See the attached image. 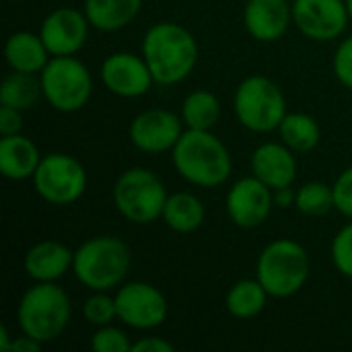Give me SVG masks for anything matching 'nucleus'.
I'll return each instance as SVG.
<instances>
[{
	"mask_svg": "<svg viewBox=\"0 0 352 352\" xmlns=\"http://www.w3.org/2000/svg\"><path fill=\"white\" fill-rule=\"evenodd\" d=\"M142 58L146 60L155 82H182L198 62V43L194 35L177 23L165 21L153 25L142 39Z\"/></svg>",
	"mask_w": 352,
	"mask_h": 352,
	"instance_id": "obj_1",
	"label": "nucleus"
},
{
	"mask_svg": "<svg viewBox=\"0 0 352 352\" xmlns=\"http://www.w3.org/2000/svg\"><path fill=\"white\" fill-rule=\"evenodd\" d=\"M175 171L190 184L214 188L231 175V155L210 130H186L173 146Z\"/></svg>",
	"mask_w": 352,
	"mask_h": 352,
	"instance_id": "obj_2",
	"label": "nucleus"
},
{
	"mask_svg": "<svg viewBox=\"0 0 352 352\" xmlns=\"http://www.w3.org/2000/svg\"><path fill=\"white\" fill-rule=\"evenodd\" d=\"M128 245L111 235H101L85 241L74 252L72 270L78 283L91 291H111L126 278L130 270Z\"/></svg>",
	"mask_w": 352,
	"mask_h": 352,
	"instance_id": "obj_3",
	"label": "nucleus"
},
{
	"mask_svg": "<svg viewBox=\"0 0 352 352\" xmlns=\"http://www.w3.org/2000/svg\"><path fill=\"white\" fill-rule=\"evenodd\" d=\"M21 332L41 344L62 336L70 322V299L54 283H37L19 303Z\"/></svg>",
	"mask_w": 352,
	"mask_h": 352,
	"instance_id": "obj_4",
	"label": "nucleus"
},
{
	"mask_svg": "<svg viewBox=\"0 0 352 352\" xmlns=\"http://www.w3.org/2000/svg\"><path fill=\"white\" fill-rule=\"evenodd\" d=\"M311 262L303 245L293 239H278L264 248L258 258L256 274L270 297H291L309 278Z\"/></svg>",
	"mask_w": 352,
	"mask_h": 352,
	"instance_id": "obj_5",
	"label": "nucleus"
},
{
	"mask_svg": "<svg viewBox=\"0 0 352 352\" xmlns=\"http://www.w3.org/2000/svg\"><path fill=\"white\" fill-rule=\"evenodd\" d=\"M118 212L136 225H148L163 217L167 192L163 182L148 169L134 167L124 171L113 186Z\"/></svg>",
	"mask_w": 352,
	"mask_h": 352,
	"instance_id": "obj_6",
	"label": "nucleus"
},
{
	"mask_svg": "<svg viewBox=\"0 0 352 352\" xmlns=\"http://www.w3.org/2000/svg\"><path fill=\"white\" fill-rule=\"evenodd\" d=\"M235 116L252 132L278 130L287 116L280 87L266 76H248L235 91Z\"/></svg>",
	"mask_w": 352,
	"mask_h": 352,
	"instance_id": "obj_7",
	"label": "nucleus"
},
{
	"mask_svg": "<svg viewBox=\"0 0 352 352\" xmlns=\"http://www.w3.org/2000/svg\"><path fill=\"white\" fill-rule=\"evenodd\" d=\"M43 97L47 103L64 113L78 111L87 105L93 78L89 68L72 56H54L39 72Z\"/></svg>",
	"mask_w": 352,
	"mask_h": 352,
	"instance_id": "obj_8",
	"label": "nucleus"
},
{
	"mask_svg": "<svg viewBox=\"0 0 352 352\" xmlns=\"http://www.w3.org/2000/svg\"><path fill=\"white\" fill-rule=\"evenodd\" d=\"M33 184L37 194L56 206L76 202L87 190V171L82 163L64 153H52L41 159Z\"/></svg>",
	"mask_w": 352,
	"mask_h": 352,
	"instance_id": "obj_9",
	"label": "nucleus"
},
{
	"mask_svg": "<svg viewBox=\"0 0 352 352\" xmlns=\"http://www.w3.org/2000/svg\"><path fill=\"white\" fill-rule=\"evenodd\" d=\"M118 320L134 330H153L167 320L165 295L148 283H128L116 295Z\"/></svg>",
	"mask_w": 352,
	"mask_h": 352,
	"instance_id": "obj_10",
	"label": "nucleus"
},
{
	"mask_svg": "<svg viewBox=\"0 0 352 352\" xmlns=\"http://www.w3.org/2000/svg\"><path fill=\"white\" fill-rule=\"evenodd\" d=\"M344 0H295L293 21L303 35L316 41H330L344 33L349 21Z\"/></svg>",
	"mask_w": 352,
	"mask_h": 352,
	"instance_id": "obj_11",
	"label": "nucleus"
},
{
	"mask_svg": "<svg viewBox=\"0 0 352 352\" xmlns=\"http://www.w3.org/2000/svg\"><path fill=\"white\" fill-rule=\"evenodd\" d=\"M274 206V192L256 175L235 182L227 194V212L241 229H256L266 223Z\"/></svg>",
	"mask_w": 352,
	"mask_h": 352,
	"instance_id": "obj_12",
	"label": "nucleus"
},
{
	"mask_svg": "<svg viewBox=\"0 0 352 352\" xmlns=\"http://www.w3.org/2000/svg\"><path fill=\"white\" fill-rule=\"evenodd\" d=\"M182 118L167 109H146L138 113L130 124V140L132 144L151 155H159L165 151H173L177 140L182 138Z\"/></svg>",
	"mask_w": 352,
	"mask_h": 352,
	"instance_id": "obj_13",
	"label": "nucleus"
},
{
	"mask_svg": "<svg viewBox=\"0 0 352 352\" xmlns=\"http://www.w3.org/2000/svg\"><path fill=\"white\" fill-rule=\"evenodd\" d=\"M89 19L76 8H56L41 23V39L52 56H74L87 41Z\"/></svg>",
	"mask_w": 352,
	"mask_h": 352,
	"instance_id": "obj_14",
	"label": "nucleus"
},
{
	"mask_svg": "<svg viewBox=\"0 0 352 352\" xmlns=\"http://www.w3.org/2000/svg\"><path fill=\"white\" fill-rule=\"evenodd\" d=\"M101 80L109 93L118 97H128V99L148 93L151 85L155 82L146 60L128 52L111 54L103 62Z\"/></svg>",
	"mask_w": 352,
	"mask_h": 352,
	"instance_id": "obj_15",
	"label": "nucleus"
},
{
	"mask_svg": "<svg viewBox=\"0 0 352 352\" xmlns=\"http://www.w3.org/2000/svg\"><path fill=\"white\" fill-rule=\"evenodd\" d=\"M293 21V6L287 0H248L243 23L258 41L280 39Z\"/></svg>",
	"mask_w": 352,
	"mask_h": 352,
	"instance_id": "obj_16",
	"label": "nucleus"
},
{
	"mask_svg": "<svg viewBox=\"0 0 352 352\" xmlns=\"http://www.w3.org/2000/svg\"><path fill=\"white\" fill-rule=\"evenodd\" d=\"M252 171L272 190L291 188L297 177V161L285 142H266L254 151Z\"/></svg>",
	"mask_w": 352,
	"mask_h": 352,
	"instance_id": "obj_17",
	"label": "nucleus"
},
{
	"mask_svg": "<svg viewBox=\"0 0 352 352\" xmlns=\"http://www.w3.org/2000/svg\"><path fill=\"white\" fill-rule=\"evenodd\" d=\"M74 252L58 241H39L25 256V272L35 283H54L72 268Z\"/></svg>",
	"mask_w": 352,
	"mask_h": 352,
	"instance_id": "obj_18",
	"label": "nucleus"
},
{
	"mask_svg": "<svg viewBox=\"0 0 352 352\" xmlns=\"http://www.w3.org/2000/svg\"><path fill=\"white\" fill-rule=\"evenodd\" d=\"M41 163L39 151L27 136L10 134L0 140V171L4 177L21 182L33 177Z\"/></svg>",
	"mask_w": 352,
	"mask_h": 352,
	"instance_id": "obj_19",
	"label": "nucleus"
},
{
	"mask_svg": "<svg viewBox=\"0 0 352 352\" xmlns=\"http://www.w3.org/2000/svg\"><path fill=\"white\" fill-rule=\"evenodd\" d=\"M4 56L12 70L37 74L45 68V64L50 62L47 56L52 54L47 52L41 35L29 31H16L6 39Z\"/></svg>",
	"mask_w": 352,
	"mask_h": 352,
	"instance_id": "obj_20",
	"label": "nucleus"
},
{
	"mask_svg": "<svg viewBox=\"0 0 352 352\" xmlns=\"http://www.w3.org/2000/svg\"><path fill=\"white\" fill-rule=\"evenodd\" d=\"M142 0H85V14L99 31H118L132 23Z\"/></svg>",
	"mask_w": 352,
	"mask_h": 352,
	"instance_id": "obj_21",
	"label": "nucleus"
},
{
	"mask_svg": "<svg viewBox=\"0 0 352 352\" xmlns=\"http://www.w3.org/2000/svg\"><path fill=\"white\" fill-rule=\"evenodd\" d=\"M161 219L175 233H192L204 223V206L194 194L177 192L167 196Z\"/></svg>",
	"mask_w": 352,
	"mask_h": 352,
	"instance_id": "obj_22",
	"label": "nucleus"
},
{
	"mask_svg": "<svg viewBox=\"0 0 352 352\" xmlns=\"http://www.w3.org/2000/svg\"><path fill=\"white\" fill-rule=\"evenodd\" d=\"M41 95V78H37L31 72L12 70L0 85V103L21 111L35 107Z\"/></svg>",
	"mask_w": 352,
	"mask_h": 352,
	"instance_id": "obj_23",
	"label": "nucleus"
},
{
	"mask_svg": "<svg viewBox=\"0 0 352 352\" xmlns=\"http://www.w3.org/2000/svg\"><path fill=\"white\" fill-rule=\"evenodd\" d=\"M268 301V291L262 287V283L256 280H239L231 287L227 293L225 305L227 311L239 320H250L262 314Z\"/></svg>",
	"mask_w": 352,
	"mask_h": 352,
	"instance_id": "obj_24",
	"label": "nucleus"
},
{
	"mask_svg": "<svg viewBox=\"0 0 352 352\" xmlns=\"http://www.w3.org/2000/svg\"><path fill=\"white\" fill-rule=\"evenodd\" d=\"M283 142L293 153H309L320 142V126L309 113H287L278 126Z\"/></svg>",
	"mask_w": 352,
	"mask_h": 352,
	"instance_id": "obj_25",
	"label": "nucleus"
},
{
	"mask_svg": "<svg viewBox=\"0 0 352 352\" xmlns=\"http://www.w3.org/2000/svg\"><path fill=\"white\" fill-rule=\"evenodd\" d=\"M221 116V103L214 93L198 89L182 105V120L190 130H210Z\"/></svg>",
	"mask_w": 352,
	"mask_h": 352,
	"instance_id": "obj_26",
	"label": "nucleus"
},
{
	"mask_svg": "<svg viewBox=\"0 0 352 352\" xmlns=\"http://www.w3.org/2000/svg\"><path fill=\"white\" fill-rule=\"evenodd\" d=\"M295 206L305 217H324L334 208V188L324 182H309L299 188Z\"/></svg>",
	"mask_w": 352,
	"mask_h": 352,
	"instance_id": "obj_27",
	"label": "nucleus"
},
{
	"mask_svg": "<svg viewBox=\"0 0 352 352\" xmlns=\"http://www.w3.org/2000/svg\"><path fill=\"white\" fill-rule=\"evenodd\" d=\"M85 318L89 324L93 326H109L113 322V318H118V309H116V299H111L109 295H105V291H95V295H91L85 303Z\"/></svg>",
	"mask_w": 352,
	"mask_h": 352,
	"instance_id": "obj_28",
	"label": "nucleus"
},
{
	"mask_svg": "<svg viewBox=\"0 0 352 352\" xmlns=\"http://www.w3.org/2000/svg\"><path fill=\"white\" fill-rule=\"evenodd\" d=\"M332 260L340 274L352 278V223L336 233L332 241Z\"/></svg>",
	"mask_w": 352,
	"mask_h": 352,
	"instance_id": "obj_29",
	"label": "nucleus"
},
{
	"mask_svg": "<svg viewBox=\"0 0 352 352\" xmlns=\"http://www.w3.org/2000/svg\"><path fill=\"white\" fill-rule=\"evenodd\" d=\"M91 349L95 352H128L132 351V344L122 330L101 326L91 338Z\"/></svg>",
	"mask_w": 352,
	"mask_h": 352,
	"instance_id": "obj_30",
	"label": "nucleus"
},
{
	"mask_svg": "<svg viewBox=\"0 0 352 352\" xmlns=\"http://www.w3.org/2000/svg\"><path fill=\"white\" fill-rule=\"evenodd\" d=\"M334 208L352 219V167L344 169L334 182Z\"/></svg>",
	"mask_w": 352,
	"mask_h": 352,
	"instance_id": "obj_31",
	"label": "nucleus"
},
{
	"mask_svg": "<svg viewBox=\"0 0 352 352\" xmlns=\"http://www.w3.org/2000/svg\"><path fill=\"white\" fill-rule=\"evenodd\" d=\"M334 72L346 89H352V37L338 45L334 54Z\"/></svg>",
	"mask_w": 352,
	"mask_h": 352,
	"instance_id": "obj_32",
	"label": "nucleus"
},
{
	"mask_svg": "<svg viewBox=\"0 0 352 352\" xmlns=\"http://www.w3.org/2000/svg\"><path fill=\"white\" fill-rule=\"evenodd\" d=\"M23 128V118H21V109L2 105L0 107V134L2 136H10V134H19Z\"/></svg>",
	"mask_w": 352,
	"mask_h": 352,
	"instance_id": "obj_33",
	"label": "nucleus"
},
{
	"mask_svg": "<svg viewBox=\"0 0 352 352\" xmlns=\"http://www.w3.org/2000/svg\"><path fill=\"white\" fill-rule=\"evenodd\" d=\"M173 344L167 342L165 338L151 336V338H140L138 342L132 344V352H173Z\"/></svg>",
	"mask_w": 352,
	"mask_h": 352,
	"instance_id": "obj_34",
	"label": "nucleus"
},
{
	"mask_svg": "<svg viewBox=\"0 0 352 352\" xmlns=\"http://www.w3.org/2000/svg\"><path fill=\"white\" fill-rule=\"evenodd\" d=\"M41 342H37V340H33V338H29V336H21V338H16L14 342H10V351L14 352H39L41 351Z\"/></svg>",
	"mask_w": 352,
	"mask_h": 352,
	"instance_id": "obj_35",
	"label": "nucleus"
},
{
	"mask_svg": "<svg viewBox=\"0 0 352 352\" xmlns=\"http://www.w3.org/2000/svg\"><path fill=\"white\" fill-rule=\"evenodd\" d=\"M274 192V204L280 208H289L291 204H295L297 194L291 188H280V190H272Z\"/></svg>",
	"mask_w": 352,
	"mask_h": 352,
	"instance_id": "obj_36",
	"label": "nucleus"
},
{
	"mask_svg": "<svg viewBox=\"0 0 352 352\" xmlns=\"http://www.w3.org/2000/svg\"><path fill=\"white\" fill-rule=\"evenodd\" d=\"M0 349H2V351H10V342H8V332H6V328H4V326L0 328Z\"/></svg>",
	"mask_w": 352,
	"mask_h": 352,
	"instance_id": "obj_37",
	"label": "nucleus"
},
{
	"mask_svg": "<svg viewBox=\"0 0 352 352\" xmlns=\"http://www.w3.org/2000/svg\"><path fill=\"white\" fill-rule=\"evenodd\" d=\"M346 8H349V16L352 19V0H346Z\"/></svg>",
	"mask_w": 352,
	"mask_h": 352,
	"instance_id": "obj_38",
	"label": "nucleus"
}]
</instances>
